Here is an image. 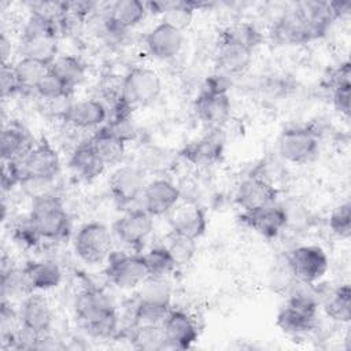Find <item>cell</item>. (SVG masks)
Segmentation results:
<instances>
[{
  "label": "cell",
  "mask_w": 351,
  "mask_h": 351,
  "mask_svg": "<svg viewBox=\"0 0 351 351\" xmlns=\"http://www.w3.org/2000/svg\"><path fill=\"white\" fill-rule=\"evenodd\" d=\"M154 229V217L143 207L125 211L112 225V233L117 239L129 245H140Z\"/></svg>",
  "instance_id": "cell-11"
},
{
  "label": "cell",
  "mask_w": 351,
  "mask_h": 351,
  "mask_svg": "<svg viewBox=\"0 0 351 351\" xmlns=\"http://www.w3.org/2000/svg\"><path fill=\"white\" fill-rule=\"evenodd\" d=\"M1 186L4 191H10L25 180L26 173L22 166V160H1Z\"/></svg>",
  "instance_id": "cell-42"
},
{
  "label": "cell",
  "mask_w": 351,
  "mask_h": 351,
  "mask_svg": "<svg viewBox=\"0 0 351 351\" xmlns=\"http://www.w3.org/2000/svg\"><path fill=\"white\" fill-rule=\"evenodd\" d=\"M23 271L33 291H47L55 288L62 280V270L53 261L27 262L23 266Z\"/></svg>",
  "instance_id": "cell-30"
},
{
  "label": "cell",
  "mask_w": 351,
  "mask_h": 351,
  "mask_svg": "<svg viewBox=\"0 0 351 351\" xmlns=\"http://www.w3.org/2000/svg\"><path fill=\"white\" fill-rule=\"evenodd\" d=\"M95 152L106 166L119 163L125 155V143L119 136L111 132L107 126L100 128L89 138Z\"/></svg>",
  "instance_id": "cell-29"
},
{
  "label": "cell",
  "mask_w": 351,
  "mask_h": 351,
  "mask_svg": "<svg viewBox=\"0 0 351 351\" xmlns=\"http://www.w3.org/2000/svg\"><path fill=\"white\" fill-rule=\"evenodd\" d=\"M270 36L273 41L281 45H299L313 41V34L307 19L299 5L284 11L273 23Z\"/></svg>",
  "instance_id": "cell-9"
},
{
  "label": "cell",
  "mask_w": 351,
  "mask_h": 351,
  "mask_svg": "<svg viewBox=\"0 0 351 351\" xmlns=\"http://www.w3.org/2000/svg\"><path fill=\"white\" fill-rule=\"evenodd\" d=\"M130 343L137 350L156 351L169 348L162 325H144L133 326L130 333Z\"/></svg>",
  "instance_id": "cell-34"
},
{
  "label": "cell",
  "mask_w": 351,
  "mask_h": 351,
  "mask_svg": "<svg viewBox=\"0 0 351 351\" xmlns=\"http://www.w3.org/2000/svg\"><path fill=\"white\" fill-rule=\"evenodd\" d=\"M329 228L340 239L351 236V203L348 200L333 208L329 217Z\"/></svg>",
  "instance_id": "cell-41"
},
{
  "label": "cell",
  "mask_w": 351,
  "mask_h": 351,
  "mask_svg": "<svg viewBox=\"0 0 351 351\" xmlns=\"http://www.w3.org/2000/svg\"><path fill=\"white\" fill-rule=\"evenodd\" d=\"M222 77L223 75L219 74L207 80L193 104L196 117L213 129L222 126L229 119L232 110L228 88Z\"/></svg>",
  "instance_id": "cell-2"
},
{
  "label": "cell",
  "mask_w": 351,
  "mask_h": 351,
  "mask_svg": "<svg viewBox=\"0 0 351 351\" xmlns=\"http://www.w3.org/2000/svg\"><path fill=\"white\" fill-rule=\"evenodd\" d=\"M278 191L267 180L251 176L243 180L236 191L234 202L243 211H254L277 203Z\"/></svg>",
  "instance_id": "cell-13"
},
{
  "label": "cell",
  "mask_w": 351,
  "mask_h": 351,
  "mask_svg": "<svg viewBox=\"0 0 351 351\" xmlns=\"http://www.w3.org/2000/svg\"><path fill=\"white\" fill-rule=\"evenodd\" d=\"M112 311L117 310L110 298L101 289L93 287L80 291L74 299V313L84 328Z\"/></svg>",
  "instance_id": "cell-19"
},
{
  "label": "cell",
  "mask_w": 351,
  "mask_h": 351,
  "mask_svg": "<svg viewBox=\"0 0 351 351\" xmlns=\"http://www.w3.org/2000/svg\"><path fill=\"white\" fill-rule=\"evenodd\" d=\"M332 103L337 112L344 117H350V100H351V81H341L330 85Z\"/></svg>",
  "instance_id": "cell-43"
},
{
  "label": "cell",
  "mask_w": 351,
  "mask_h": 351,
  "mask_svg": "<svg viewBox=\"0 0 351 351\" xmlns=\"http://www.w3.org/2000/svg\"><path fill=\"white\" fill-rule=\"evenodd\" d=\"M203 3L196 1H154L145 3L147 11L151 10L152 12H159L163 15L162 22H166L178 30L184 32L193 18V12L203 7Z\"/></svg>",
  "instance_id": "cell-26"
},
{
  "label": "cell",
  "mask_w": 351,
  "mask_h": 351,
  "mask_svg": "<svg viewBox=\"0 0 351 351\" xmlns=\"http://www.w3.org/2000/svg\"><path fill=\"white\" fill-rule=\"evenodd\" d=\"M318 306L313 296L298 292L292 295L277 314V326L289 335H302L310 332L317 324Z\"/></svg>",
  "instance_id": "cell-4"
},
{
  "label": "cell",
  "mask_w": 351,
  "mask_h": 351,
  "mask_svg": "<svg viewBox=\"0 0 351 351\" xmlns=\"http://www.w3.org/2000/svg\"><path fill=\"white\" fill-rule=\"evenodd\" d=\"M0 89H1V96L11 97L21 92V86L18 84V80L15 77L12 64H1L0 70Z\"/></svg>",
  "instance_id": "cell-45"
},
{
  "label": "cell",
  "mask_w": 351,
  "mask_h": 351,
  "mask_svg": "<svg viewBox=\"0 0 351 351\" xmlns=\"http://www.w3.org/2000/svg\"><path fill=\"white\" fill-rule=\"evenodd\" d=\"M299 5L307 19L314 40L324 37L332 23L339 19L332 1H303Z\"/></svg>",
  "instance_id": "cell-28"
},
{
  "label": "cell",
  "mask_w": 351,
  "mask_h": 351,
  "mask_svg": "<svg viewBox=\"0 0 351 351\" xmlns=\"http://www.w3.org/2000/svg\"><path fill=\"white\" fill-rule=\"evenodd\" d=\"M1 292L4 299L7 296H15V295H25L33 292V289L29 285V281L26 278V274L22 269L16 267H8L3 269L1 271Z\"/></svg>",
  "instance_id": "cell-38"
},
{
  "label": "cell",
  "mask_w": 351,
  "mask_h": 351,
  "mask_svg": "<svg viewBox=\"0 0 351 351\" xmlns=\"http://www.w3.org/2000/svg\"><path fill=\"white\" fill-rule=\"evenodd\" d=\"M162 92L159 74L148 67H133L121 82L119 96L133 108L154 103Z\"/></svg>",
  "instance_id": "cell-5"
},
{
  "label": "cell",
  "mask_w": 351,
  "mask_h": 351,
  "mask_svg": "<svg viewBox=\"0 0 351 351\" xmlns=\"http://www.w3.org/2000/svg\"><path fill=\"white\" fill-rule=\"evenodd\" d=\"M52 308L43 295L33 293L25 298L19 310V326L22 329L41 339H47L52 326Z\"/></svg>",
  "instance_id": "cell-12"
},
{
  "label": "cell",
  "mask_w": 351,
  "mask_h": 351,
  "mask_svg": "<svg viewBox=\"0 0 351 351\" xmlns=\"http://www.w3.org/2000/svg\"><path fill=\"white\" fill-rule=\"evenodd\" d=\"M254 49L230 41L219 38L217 51V67L221 75H241L244 74L252 62Z\"/></svg>",
  "instance_id": "cell-22"
},
{
  "label": "cell",
  "mask_w": 351,
  "mask_h": 351,
  "mask_svg": "<svg viewBox=\"0 0 351 351\" xmlns=\"http://www.w3.org/2000/svg\"><path fill=\"white\" fill-rule=\"evenodd\" d=\"M180 155L196 166H211L219 162L223 155V138L219 133L213 132L185 145Z\"/></svg>",
  "instance_id": "cell-25"
},
{
  "label": "cell",
  "mask_w": 351,
  "mask_h": 351,
  "mask_svg": "<svg viewBox=\"0 0 351 351\" xmlns=\"http://www.w3.org/2000/svg\"><path fill=\"white\" fill-rule=\"evenodd\" d=\"M240 219L262 237L274 239L287 226L289 217L282 206L274 203L254 211H243Z\"/></svg>",
  "instance_id": "cell-15"
},
{
  "label": "cell",
  "mask_w": 351,
  "mask_h": 351,
  "mask_svg": "<svg viewBox=\"0 0 351 351\" xmlns=\"http://www.w3.org/2000/svg\"><path fill=\"white\" fill-rule=\"evenodd\" d=\"M171 233L182 234L197 240L202 237L207 229L206 213L197 203L178 202L174 208L167 214Z\"/></svg>",
  "instance_id": "cell-14"
},
{
  "label": "cell",
  "mask_w": 351,
  "mask_h": 351,
  "mask_svg": "<svg viewBox=\"0 0 351 351\" xmlns=\"http://www.w3.org/2000/svg\"><path fill=\"white\" fill-rule=\"evenodd\" d=\"M62 119L75 129L97 128L107 119V107L96 99L80 100L62 111Z\"/></svg>",
  "instance_id": "cell-21"
},
{
  "label": "cell",
  "mask_w": 351,
  "mask_h": 351,
  "mask_svg": "<svg viewBox=\"0 0 351 351\" xmlns=\"http://www.w3.org/2000/svg\"><path fill=\"white\" fill-rule=\"evenodd\" d=\"M14 237L18 243L23 244L25 247H34L38 244L41 237L36 232L33 223L30 222L29 217L25 218V221L19 222L14 229Z\"/></svg>",
  "instance_id": "cell-44"
},
{
  "label": "cell",
  "mask_w": 351,
  "mask_h": 351,
  "mask_svg": "<svg viewBox=\"0 0 351 351\" xmlns=\"http://www.w3.org/2000/svg\"><path fill=\"white\" fill-rule=\"evenodd\" d=\"M170 310L171 307L169 302L140 298L133 311V326L163 325V321Z\"/></svg>",
  "instance_id": "cell-31"
},
{
  "label": "cell",
  "mask_w": 351,
  "mask_h": 351,
  "mask_svg": "<svg viewBox=\"0 0 351 351\" xmlns=\"http://www.w3.org/2000/svg\"><path fill=\"white\" fill-rule=\"evenodd\" d=\"M181 192L177 185L165 178H156L145 184L141 200L143 208H145L152 217L167 215L174 206L180 202Z\"/></svg>",
  "instance_id": "cell-16"
},
{
  "label": "cell",
  "mask_w": 351,
  "mask_h": 351,
  "mask_svg": "<svg viewBox=\"0 0 351 351\" xmlns=\"http://www.w3.org/2000/svg\"><path fill=\"white\" fill-rule=\"evenodd\" d=\"M141 255L148 269L149 277L165 278L177 267L167 247H155Z\"/></svg>",
  "instance_id": "cell-37"
},
{
  "label": "cell",
  "mask_w": 351,
  "mask_h": 351,
  "mask_svg": "<svg viewBox=\"0 0 351 351\" xmlns=\"http://www.w3.org/2000/svg\"><path fill=\"white\" fill-rule=\"evenodd\" d=\"M282 159L295 165L313 162L319 152V136L308 126H292L281 132L277 141Z\"/></svg>",
  "instance_id": "cell-3"
},
{
  "label": "cell",
  "mask_w": 351,
  "mask_h": 351,
  "mask_svg": "<svg viewBox=\"0 0 351 351\" xmlns=\"http://www.w3.org/2000/svg\"><path fill=\"white\" fill-rule=\"evenodd\" d=\"M144 186L143 169L138 166H119L108 178L110 193L119 207H126L141 197Z\"/></svg>",
  "instance_id": "cell-10"
},
{
  "label": "cell",
  "mask_w": 351,
  "mask_h": 351,
  "mask_svg": "<svg viewBox=\"0 0 351 351\" xmlns=\"http://www.w3.org/2000/svg\"><path fill=\"white\" fill-rule=\"evenodd\" d=\"M106 274L108 280L121 289H133L149 278L143 255L112 251L108 256Z\"/></svg>",
  "instance_id": "cell-8"
},
{
  "label": "cell",
  "mask_w": 351,
  "mask_h": 351,
  "mask_svg": "<svg viewBox=\"0 0 351 351\" xmlns=\"http://www.w3.org/2000/svg\"><path fill=\"white\" fill-rule=\"evenodd\" d=\"M166 247L171 254L176 265L182 266V265H188L193 259L197 250V243L195 239L171 233L169 239V244Z\"/></svg>",
  "instance_id": "cell-39"
},
{
  "label": "cell",
  "mask_w": 351,
  "mask_h": 351,
  "mask_svg": "<svg viewBox=\"0 0 351 351\" xmlns=\"http://www.w3.org/2000/svg\"><path fill=\"white\" fill-rule=\"evenodd\" d=\"M73 90H74L73 88H70L67 84H64L51 70L47 73V75L41 80V82L36 88V92L43 99H47V100L67 99L71 96Z\"/></svg>",
  "instance_id": "cell-40"
},
{
  "label": "cell",
  "mask_w": 351,
  "mask_h": 351,
  "mask_svg": "<svg viewBox=\"0 0 351 351\" xmlns=\"http://www.w3.org/2000/svg\"><path fill=\"white\" fill-rule=\"evenodd\" d=\"M49 70L73 89L84 81L86 73L85 64L73 55H59L51 63Z\"/></svg>",
  "instance_id": "cell-33"
},
{
  "label": "cell",
  "mask_w": 351,
  "mask_h": 351,
  "mask_svg": "<svg viewBox=\"0 0 351 351\" xmlns=\"http://www.w3.org/2000/svg\"><path fill=\"white\" fill-rule=\"evenodd\" d=\"M145 14V3L138 0H118L110 5L106 29L111 33H123L138 25Z\"/></svg>",
  "instance_id": "cell-24"
},
{
  "label": "cell",
  "mask_w": 351,
  "mask_h": 351,
  "mask_svg": "<svg viewBox=\"0 0 351 351\" xmlns=\"http://www.w3.org/2000/svg\"><path fill=\"white\" fill-rule=\"evenodd\" d=\"M163 330L169 348L186 350L199 337V329L191 315L182 310L171 308L163 321Z\"/></svg>",
  "instance_id": "cell-20"
},
{
  "label": "cell",
  "mask_w": 351,
  "mask_h": 351,
  "mask_svg": "<svg viewBox=\"0 0 351 351\" xmlns=\"http://www.w3.org/2000/svg\"><path fill=\"white\" fill-rule=\"evenodd\" d=\"M326 315L340 324H348L351 319V288L343 284L336 288L325 303Z\"/></svg>",
  "instance_id": "cell-35"
},
{
  "label": "cell",
  "mask_w": 351,
  "mask_h": 351,
  "mask_svg": "<svg viewBox=\"0 0 351 351\" xmlns=\"http://www.w3.org/2000/svg\"><path fill=\"white\" fill-rule=\"evenodd\" d=\"M147 51L159 60L173 59L182 48L184 34L177 27L160 22L144 37Z\"/></svg>",
  "instance_id": "cell-17"
},
{
  "label": "cell",
  "mask_w": 351,
  "mask_h": 351,
  "mask_svg": "<svg viewBox=\"0 0 351 351\" xmlns=\"http://www.w3.org/2000/svg\"><path fill=\"white\" fill-rule=\"evenodd\" d=\"M30 132L18 121H10L1 132V160H23L34 147Z\"/></svg>",
  "instance_id": "cell-23"
},
{
  "label": "cell",
  "mask_w": 351,
  "mask_h": 351,
  "mask_svg": "<svg viewBox=\"0 0 351 351\" xmlns=\"http://www.w3.org/2000/svg\"><path fill=\"white\" fill-rule=\"evenodd\" d=\"M287 265L296 281L308 285L325 276L329 261L321 247L299 245L288 252Z\"/></svg>",
  "instance_id": "cell-7"
},
{
  "label": "cell",
  "mask_w": 351,
  "mask_h": 351,
  "mask_svg": "<svg viewBox=\"0 0 351 351\" xmlns=\"http://www.w3.org/2000/svg\"><path fill=\"white\" fill-rule=\"evenodd\" d=\"M27 217L38 236L45 240H59L67 234L70 228L69 215L55 192L32 199Z\"/></svg>",
  "instance_id": "cell-1"
},
{
  "label": "cell",
  "mask_w": 351,
  "mask_h": 351,
  "mask_svg": "<svg viewBox=\"0 0 351 351\" xmlns=\"http://www.w3.org/2000/svg\"><path fill=\"white\" fill-rule=\"evenodd\" d=\"M0 55H1V64H10L8 58L11 55V41L5 36V33H1L0 37Z\"/></svg>",
  "instance_id": "cell-46"
},
{
  "label": "cell",
  "mask_w": 351,
  "mask_h": 351,
  "mask_svg": "<svg viewBox=\"0 0 351 351\" xmlns=\"http://www.w3.org/2000/svg\"><path fill=\"white\" fill-rule=\"evenodd\" d=\"M69 166L78 178L85 181L95 180L106 169V165L97 156L89 140L78 144L74 148L69 160Z\"/></svg>",
  "instance_id": "cell-27"
},
{
  "label": "cell",
  "mask_w": 351,
  "mask_h": 351,
  "mask_svg": "<svg viewBox=\"0 0 351 351\" xmlns=\"http://www.w3.org/2000/svg\"><path fill=\"white\" fill-rule=\"evenodd\" d=\"M12 69L21 90H36L37 85L49 71L48 64L29 58H21L15 64H12Z\"/></svg>",
  "instance_id": "cell-32"
},
{
  "label": "cell",
  "mask_w": 351,
  "mask_h": 351,
  "mask_svg": "<svg viewBox=\"0 0 351 351\" xmlns=\"http://www.w3.org/2000/svg\"><path fill=\"white\" fill-rule=\"evenodd\" d=\"M22 166L26 177L55 180L60 170V159L58 151L45 137H43L22 160Z\"/></svg>",
  "instance_id": "cell-18"
},
{
  "label": "cell",
  "mask_w": 351,
  "mask_h": 351,
  "mask_svg": "<svg viewBox=\"0 0 351 351\" xmlns=\"http://www.w3.org/2000/svg\"><path fill=\"white\" fill-rule=\"evenodd\" d=\"M77 256L88 265H97L108 259L112 252V236L101 222H88L82 225L74 239Z\"/></svg>",
  "instance_id": "cell-6"
},
{
  "label": "cell",
  "mask_w": 351,
  "mask_h": 351,
  "mask_svg": "<svg viewBox=\"0 0 351 351\" xmlns=\"http://www.w3.org/2000/svg\"><path fill=\"white\" fill-rule=\"evenodd\" d=\"M219 38L243 44L251 49H255L263 41L261 32L250 22H236L226 26L221 32Z\"/></svg>",
  "instance_id": "cell-36"
}]
</instances>
